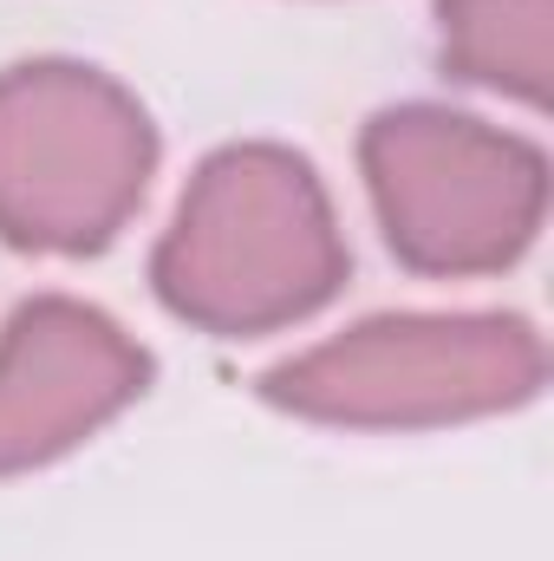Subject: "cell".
<instances>
[{
    "label": "cell",
    "instance_id": "2",
    "mask_svg": "<svg viewBox=\"0 0 554 561\" xmlns=\"http://www.w3.org/2000/svg\"><path fill=\"white\" fill-rule=\"evenodd\" d=\"M549 386L522 313H379L262 373V399L333 431H443L496 419Z\"/></svg>",
    "mask_w": 554,
    "mask_h": 561
},
{
    "label": "cell",
    "instance_id": "5",
    "mask_svg": "<svg viewBox=\"0 0 554 561\" xmlns=\"http://www.w3.org/2000/svg\"><path fill=\"white\" fill-rule=\"evenodd\" d=\"M150 386V353L92 300L33 294L0 327V477L59 463Z\"/></svg>",
    "mask_w": 554,
    "mask_h": 561
},
{
    "label": "cell",
    "instance_id": "3",
    "mask_svg": "<svg viewBox=\"0 0 554 561\" xmlns=\"http://www.w3.org/2000/svg\"><path fill=\"white\" fill-rule=\"evenodd\" d=\"M157 125L85 59L0 72V242L26 255H99L138 216Z\"/></svg>",
    "mask_w": 554,
    "mask_h": 561
},
{
    "label": "cell",
    "instance_id": "6",
    "mask_svg": "<svg viewBox=\"0 0 554 561\" xmlns=\"http://www.w3.org/2000/svg\"><path fill=\"white\" fill-rule=\"evenodd\" d=\"M437 46L463 85L549 112L554 0H437Z\"/></svg>",
    "mask_w": 554,
    "mask_h": 561
},
{
    "label": "cell",
    "instance_id": "1",
    "mask_svg": "<svg viewBox=\"0 0 554 561\" xmlns=\"http://www.w3.org/2000/svg\"><path fill=\"white\" fill-rule=\"evenodd\" d=\"M353 268L320 170L287 144H222L196 163L157 255V300L216 333L255 340L320 313Z\"/></svg>",
    "mask_w": 554,
    "mask_h": 561
},
{
    "label": "cell",
    "instance_id": "4",
    "mask_svg": "<svg viewBox=\"0 0 554 561\" xmlns=\"http://www.w3.org/2000/svg\"><path fill=\"white\" fill-rule=\"evenodd\" d=\"M359 170L385 249L412 275H503L535 249L549 216L542 144L443 105L379 112L359 131Z\"/></svg>",
    "mask_w": 554,
    "mask_h": 561
}]
</instances>
